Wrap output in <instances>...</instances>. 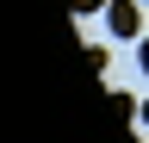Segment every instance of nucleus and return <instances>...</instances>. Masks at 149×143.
Here are the masks:
<instances>
[{"mask_svg": "<svg viewBox=\"0 0 149 143\" xmlns=\"http://www.w3.org/2000/svg\"><path fill=\"white\" fill-rule=\"evenodd\" d=\"M106 25L118 31V38H137V0H112V6H106Z\"/></svg>", "mask_w": 149, "mask_h": 143, "instance_id": "f257e3e1", "label": "nucleus"}, {"mask_svg": "<svg viewBox=\"0 0 149 143\" xmlns=\"http://www.w3.org/2000/svg\"><path fill=\"white\" fill-rule=\"evenodd\" d=\"M112 6V0H68V13H74V19H87V13H106Z\"/></svg>", "mask_w": 149, "mask_h": 143, "instance_id": "f03ea898", "label": "nucleus"}, {"mask_svg": "<svg viewBox=\"0 0 149 143\" xmlns=\"http://www.w3.org/2000/svg\"><path fill=\"white\" fill-rule=\"evenodd\" d=\"M137 62H143V75H149V38H143V44H137Z\"/></svg>", "mask_w": 149, "mask_h": 143, "instance_id": "7ed1b4c3", "label": "nucleus"}, {"mask_svg": "<svg viewBox=\"0 0 149 143\" xmlns=\"http://www.w3.org/2000/svg\"><path fill=\"white\" fill-rule=\"evenodd\" d=\"M143 124H149V106H143Z\"/></svg>", "mask_w": 149, "mask_h": 143, "instance_id": "20e7f679", "label": "nucleus"}]
</instances>
